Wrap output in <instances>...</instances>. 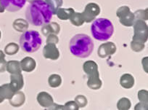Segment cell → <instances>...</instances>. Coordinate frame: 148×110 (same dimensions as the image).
<instances>
[{"instance_id":"obj_14","label":"cell","mask_w":148,"mask_h":110,"mask_svg":"<svg viewBox=\"0 0 148 110\" xmlns=\"http://www.w3.org/2000/svg\"><path fill=\"white\" fill-rule=\"evenodd\" d=\"M27 1H28L29 2H33V1H35V0H27Z\"/></svg>"},{"instance_id":"obj_15","label":"cell","mask_w":148,"mask_h":110,"mask_svg":"<svg viewBox=\"0 0 148 110\" xmlns=\"http://www.w3.org/2000/svg\"><path fill=\"white\" fill-rule=\"evenodd\" d=\"M0 38H1V31H0Z\"/></svg>"},{"instance_id":"obj_13","label":"cell","mask_w":148,"mask_h":110,"mask_svg":"<svg viewBox=\"0 0 148 110\" xmlns=\"http://www.w3.org/2000/svg\"><path fill=\"white\" fill-rule=\"evenodd\" d=\"M4 58H5V55L2 51H0V59H4Z\"/></svg>"},{"instance_id":"obj_11","label":"cell","mask_w":148,"mask_h":110,"mask_svg":"<svg viewBox=\"0 0 148 110\" xmlns=\"http://www.w3.org/2000/svg\"><path fill=\"white\" fill-rule=\"evenodd\" d=\"M7 85H8L0 86V103L2 102L3 100L6 98L7 95H8V93L7 92Z\"/></svg>"},{"instance_id":"obj_5","label":"cell","mask_w":148,"mask_h":110,"mask_svg":"<svg viewBox=\"0 0 148 110\" xmlns=\"http://www.w3.org/2000/svg\"><path fill=\"white\" fill-rule=\"evenodd\" d=\"M100 12V8L97 4L89 3L85 8L84 11L82 12V17L85 22L89 23L95 20Z\"/></svg>"},{"instance_id":"obj_1","label":"cell","mask_w":148,"mask_h":110,"mask_svg":"<svg viewBox=\"0 0 148 110\" xmlns=\"http://www.w3.org/2000/svg\"><path fill=\"white\" fill-rule=\"evenodd\" d=\"M27 21L35 26L49 24L52 18V11L45 0H35L30 2L25 12Z\"/></svg>"},{"instance_id":"obj_7","label":"cell","mask_w":148,"mask_h":110,"mask_svg":"<svg viewBox=\"0 0 148 110\" xmlns=\"http://www.w3.org/2000/svg\"><path fill=\"white\" fill-rule=\"evenodd\" d=\"M4 8L9 12H17L25 6L27 0H1Z\"/></svg>"},{"instance_id":"obj_3","label":"cell","mask_w":148,"mask_h":110,"mask_svg":"<svg viewBox=\"0 0 148 110\" xmlns=\"http://www.w3.org/2000/svg\"><path fill=\"white\" fill-rule=\"evenodd\" d=\"M91 32L95 39L105 42L113 36L114 27L110 20L104 18H97L91 26Z\"/></svg>"},{"instance_id":"obj_6","label":"cell","mask_w":148,"mask_h":110,"mask_svg":"<svg viewBox=\"0 0 148 110\" xmlns=\"http://www.w3.org/2000/svg\"><path fill=\"white\" fill-rule=\"evenodd\" d=\"M117 16L120 18L121 23L125 26H132L134 21V15L127 6L119 8L117 10Z\"/></svg>"},{"instance_id":"obj_9","label":"cell","mask_w":148,"mask_h":110,"mask_svg":"<svg viewBox=\"0 0 148 110\" xmlns=\"http://www.w3.org/2000/svg\"><path fill=\"white\" fill-rule=\"evenodd\" d=\"M52 11V13L56 14L57 11L62 5V0H45Z\"/></svg>"},{"instance_id":"obj_12","label":"cell","mask_w":148,"mask_h":110,"mask_svg":"<svg viewBox=\"0 0 148 110\" xmlns=\"http://www.w3.org/2000/svg\"><path fill=\"white\" fill-rule=\"evenodd\" d=\"M5 8H4L3 5H2V2H1V0H0V12H5Z\"/></svg>"},{"instance_id":"obj_8","label":"cell","mask_w":148,"mask_h":110,"mask_svg":"<svg viewBox=\"0 0 148 110\" xmlns=\"http://www.w3.org/2000/svg\"><path fill=\"white\" fill-rule=\"evenodd\" d=\"M74 10L73 8H68V9H64V8H59L57 11L56 15L58 18L61 20H67L71 18L73 14L74 13Z\"/></svg>"},{"instance_id":"obj_10","label":"cell","mask_w":148,"mask_h":110,"mask_svg":"<svg viewBox=\"0 0 148 110\" xmlns=\"http://www.w3.org/2000/svg\"><path fill=\"white\" fill-rule=\"evenodd\" d=\"M70 20H71V22L75 26H81L84 22V20L82 17V14L80 12H74Z\"/></svg>"},{"instance_id":"obj_4","label":"cell","mask_w":148,"mask_h":110,"mask_svg":"<svg viewBox=\"0 0 148 110\" xmlns=\"http://www.w3.org/2000/svg\"><path fill=\"white\" fill-rule=\"evenodd\" d=\"M20 46L25 53H32L36 52L42 44L39 33L34 30L26 31L21 34L19 39Z\"/></svg>"},{"instance_id":"obj_2","label":"cell","mask_w":148,"mask_h":110,"mask_svg":"<svg viewBox=\"0 0 148 110\" xmlns=\"http://www.w3.org/2000/svg\"><path fill=\"white\" fill-rule=\"evenodd\" d=\"M69 49L74 56L87 58L93 51L94 42L90 37L86 34H78L70 40Z\"/></svg>"}]
</instances>
